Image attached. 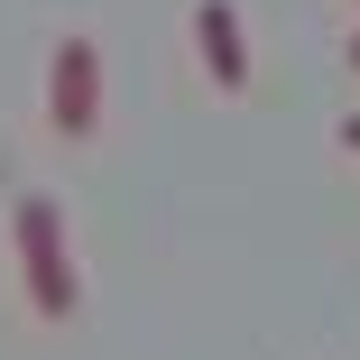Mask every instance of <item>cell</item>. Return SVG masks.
Returning <instances> with one entry per match:
<instances>
[{
  "label": "cell",
  "mask_w": 360,
  "mask_h": 360,
  "mask_svg": "<svg viewBox=\"0 0 360 360\" xmlns=\"http://www.w3.org/2000/svg\"><path fill=\"white\" fill-rule=\"evenodd\" d=\"M10 259H19V286L46 323H75L84 314V268H75V222H65L56 194H19L10 203Z\"/></svg>",
  "instance_id": "1"
},
{
  "label": "cell",
  "mask_w": 360,
  "mask_h": 360,
  "mask_svg": "<svg viewBox=\"0 0 360 360\" xmlns=\"http://www.w3.org/2000/svg\"><path fill=\"white\" fill-rule=\"evenodd\" d=\"M46 120H56V139H93L102 129V46L84 28L46 46Z\"/></svg>",
  "instance_id": "2"
},
{
  "label": "cell",
  "mask_w": 360,
  "mask_h": 360,
  "mask_svg": "<svg viewBox=\"0 0 360 360\" xmlns=\"http://www.w3.org/2000/svg\"><path fill=\"white\" fill-rule=\"evenodd\" d=\"M194 65H203V84L250 93V28L231 0H194Z\"/></svg>",
  "instance_id": "3"
},
{
  "label": "cell",
  "mask_w": 360,
  "mask_h": 360,
  "mask_svg": "<svg viewBox=\"0 0 360 360\" xmlns=\"http://www.w3.org/2000/svg\"><path fill=\"white\" fill-rule=\"evenodd\" d=\"M333 139H342V148H351V158H360V111H351V120H342V129H333Z\"/></svg>",
  "instance_id": "4"
},
{
  "label": "cell",
  "mask_w": 360,
  "mask_h": 360,
  "mask_svg": "<svg viewBox=\"0 0 360 360\" xmlns=\"http://www.w3.org/2000/svg\"><path fill=\"white\" fill-rule=\"evenodd\" d=\"M342 65H351V75H360V28H351V46H342Z\"/></svg>",
  "instance_id": "5"
}]
</instances>
